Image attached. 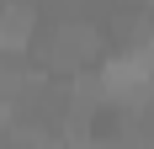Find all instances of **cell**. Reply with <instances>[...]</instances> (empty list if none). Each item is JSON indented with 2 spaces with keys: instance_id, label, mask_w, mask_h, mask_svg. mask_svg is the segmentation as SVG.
<instances>
[{
  "instance_id": "obj_1",
  "label": "cell",
  "mask_w": 154,
  "mask_h": 149,
  "mask_svg": "<svg viewBox=\"0 0 154 149\" xmlns=\"http://www.w3.org/2000/svg\"><path fill=\"white\" fill-rule=\"evenodd\" d=\"M154 85V43L143 48H128L117 59L101 64V90H117V96H133V90Z\"/></svg>"
},
{
  "instance_id": "obj_2",
  "label": "cell",
  "mask_w": 154,
  "mask_h": 149,
  "mask_svg": "<svg viewBox=\"0 0 154 149\" xmlns=\"http://www.w3.org/2000/svg\"><path fill=\"white\" fill-rule=\"evenodd\" d=\"M32 21H37L32 5H5L0 11V48H21L32 37Z\"/></svg>"
}]
</instances>
